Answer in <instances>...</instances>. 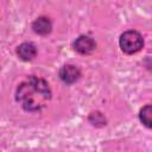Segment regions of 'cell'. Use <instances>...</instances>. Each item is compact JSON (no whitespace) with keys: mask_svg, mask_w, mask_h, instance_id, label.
I'll return each mask as SVG.
<instances>
[{"mask_svg":"<svg viewBox=\"0 0 152 152\" xmlns=\"http://www.w3.org/2000/svg\"><path fill=\"white\" fill-rule=\"evenodd\" d=\"M15 99L25 110L38 112L51 99V89L45 80L30 76L18 86Z\"/></svg>","mask_w":152,"mask_h":152,"instance_id":"1","label":"cell"},{"mask_svg":"<svg viewBox=\"0 0 152 152\" xmlns=\"http://www.w3.org/2000/svg\"><path fill=\"white\" fill-rule=\"evenodd\" d=\"M120 48L127 55H133L141 50L144 46V39L137 31H126L120 36Z\"/></svg>","mask_w":152,"mask_h":152,"instance_id":"2","label":"cell"},{"mask_svg":"<svg viewBox=\"0 0 152 152\" xmlns=\"http://www.w3.org/2000/svg\"><path fill=\"white\" fill-rule=\"evenodd\" d=\"M72 46H74V50L77 51L78 53H81V55H88V53H90L91 51L95 50L96 43L89 36H80L78 38L75 39Z\"/></svg>","mask_w":152,"mask_h":152,"instance_id":"3","label":"cell"},{"mask_svg":"<svg viewBox=\"0 0 152 152\" xmlns=\"http://www.w3.org/2000/svg\"><path fill=\"white\" fill-rule=\"evenodd\" d=\"M80 76H81V70L74 64H66L59 70V77L66 84L75 83L80 78Z\"/></svg>","mask_w":152,"mask_h":152,"instance_id":"4","label":"cell"},{"mask_svg":"<svg viewBox=\"0 0 152 152\" xmlns=\"http://www.w3.org/2000/svg\"><path fill=\"white\" fill-rule=\"evenodd\" d=\"M17 53H18V56H19L20 59L27 62V61H31V59H33V58L36 57V55H37V49H36L34 44L26 42V43H23V44H20V45L18 46Z\"/></svg>","mask_w":152,"mask_h":152,"instance_id":"5","label":"cell"},{"mask_svg":"<svg viewBox=\"0 0 152 152\" xmlns=\"http://www.w3.org/2000/svg\"><path fill=\"white\" fill-rule=\"evenodd\" d=\"M32 28L36 33L38 34H42V36H45L48 33L51 32V28H52V24L50 21L49 18L46 17H39L37 18L33 23H32Z\"/></svg>","mask_w":152,"mask_h":152,"instance_id":"6","label":"cell"},{"mask_svg":"<svg viewBox=\"0 0 152 152\" xmlns=\"http://www.w3.org/2000/svg\"><path fill=\"white\" fill-rule=\"evenodd\" d=\"M139 119L144 126L152 128V104H146L140 109Z\"/></svg>","mask_w":152,"mask_h":152,"instance_id":"7","label":"cell"},{"mask_svg":"<svg viewBox=\"0 0 152 152\" xmlns=\"http://www.w3.org/2000/svg\"><path fill=\"white\" fill-rule=\"evenodd\" d=\"M89 120H90V122L95 126H99V125H103L104 122H106V120H104V118L102 116V114L101 113H99V112H96V113H91L90 114V116H89Z\"/></svg>","mask_w":152,"mask_h":152,"instance_id":"8","label":"cell"}]
</instances>
